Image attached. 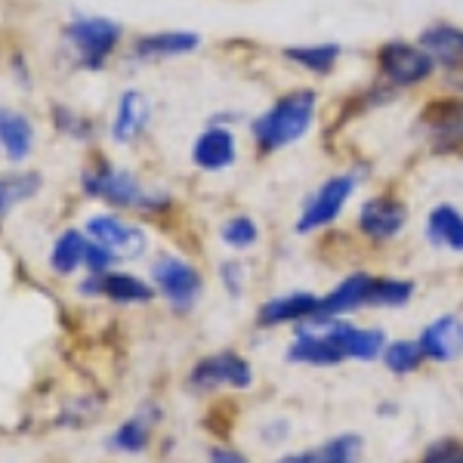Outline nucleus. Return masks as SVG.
I'll use <instances>...</instances> for the list:
<instances>
[{"mask_svg": "<svg viewBox=\"0 0 463 463\" xmlns=\"http://www.w3.org/2000/svg\"><path fill=\"white\" fill-rule=\"evenodd\" d=\"M321 309V297L312 290H288L257 309V327H297Z\"/></svg>", "mask_w": 463, "mask_h": 463, "instance_id": "nucleus-11", "label": "nucleus"}, {"mask_svg": "<svg viewBox=\"0 0 463 463\" xmlns=\"http://www.w3.org/2000/svg\"><path fill=\"white\" fill-rule=\"evenodd\" d=\"M420 47L427 50L432 65H442L448 71H463V28L458 25H430L420 34Z\"/></svg>", "mask_w": 463, "mask_h": 463, "instance_id": "nucleus-15", "label": "nucleus"}, {"mask_svg": "<svg viewBox=\"0 0 463 463\" xmlns=\"http://www.w3.org/2000/svg\"><path fill=\"white\" fill-rule=\"evenodd\" d=\"M65 41L71 43L74 56L84 69L96 71L102 62L115 53L118 41H121V25L102 16H80L65 28Z\"/></svg>", "mask_w": 463, "mask_h": 463, "instance_id": "nucleus-2", "label": "nucleus"}, {"mask_svg": "<svg viewBox=\"0 0 463 463\" xmlns=\"http://www.w3.org/2000/svg\"><path fill=\"white\" fill-rule=\"evenodd\" d=\"M84 189H87V195L106 198L109 204H118V207H148V211H152V207L164 204L161 195L146 192L137 176L118 167H99V170H93V174H87Z\"/></svg>", "mask_w": 463, "mask_h": 463, "instance_id": "nucleus-4", "label": "nucleus"}, {"mask_svg": "<svg viewBox=\"0 0 463 463\" xmlns=\"http://www.w3.org/2000/svg\"><path fill=\"white\" fill-rule=\"evenodd\" d=\"M87 235L93 244H99L111 260H137L148 248V238L143 229L124 222L121 216H93L87 222Z\"/></svg>", "mask_w": 463, "mask_h": 463, "instance_id": "nucleus-8", "label": "nucleus"}, {"mask_svg": "<svg viewBox=\"0 0 463 463\" xmlns=\"http://www.w3.org/2000/svg\"><path fill=\"white\" fill-rule=\"evenodd\" d=\"M290 436V423L288 420H269L266 427H263V442L269 445H279V442H285V439Z\"/></svg>", "mask_w": 463, "mask_h": 463, "instance_id": "nucleus-32", "label": "nucleus"}, {"mask_svg": "<svg viewBox=\"0 0 463 463\" xmlns=\"http://www.w3.org/2000/svg\"><path fill=\"white\" fill-rule=\"evenodd\" d=\"M148 427H152V417H143V411H139L137 417L124 420L121 427L115 430V436H111V448L127 451V454L143 451V448L148 445Z\"/></svg>", "mask_w": 463, "mask_h": 463, "instance_id": "nucleus-27", "label": "nucleus"}, {"mask_svg": "<svg viewBox=\"0 0 463 463\" xmlns=\"http://www.w3.org/2000/svg\"><path fill=\"white\" fill-rule=\"evenodd\" d=\"M34 189H37V176H10V179H0V213H4L10 204H16V201L28 198Z\"/></svg>", "mask_w": 463, "mask_h": 463, "instance_id": "nucleus-30", "label": "nucleus"}, {"mask_svg": "<svg viewBox=\"0 0 463 463\" xmlns=\"http://www.w3.org/2000/svg\"><path fill=\"white\" fill-rule=\"evenodd\" d=\"M87 248H90L87 235H80L78 229L62 232V235H59V241H56V248H53V257H50L53 272H59V275L74 272V269L87 260Z\"/></svg>", "mask_w": 463, "mask_h": 463, "instance_id": "nucleus-25", "label": "nucleus"}, {"mask_svg": "<svg viewBox=\"0 0 463 463\" xmlns=\"http://www.w3.org/2000/svg\"><path fill=\"white\" fill-rule=\"evenodd\" d=\"M84 294H106L115 303H148L155 297V290L139 281L137 275H124V272H106V275H93L90 281L80 285Z\"/></svg>", "mask_w": 463, "mask_h": 463, "instance_id": "nucleus-17", "label": "nucleus"}, {"mask_svg": "<svg viewBox=\"0 0 463 463\" xmlns=\"http://www.w3.org/2000/svg\"><path fill=\"white\" fill-rule=\"evenodd\" d=\"M192 158L201 170L207 174H216V170H226L235 164L238 148H235V137L226 130V127H211L198 137L195 148H192Z\"/></svg>", "mask_w": 463, "mask_h": 463, "instance_id": "nucleus-16", "label": "nucleus"}, {"mask_svg": "<svg viewBox=\"0 0 463 463\" xmlns=\"http://www.w3.org/2000/svg\"><path fill=\"white\" fill-rule=\"evenodd\" d=\"M420 463H463V439L442 436L420 454Z\"/></svg>", "mask_w": 463, "mask_h": 463, "instance_id": "nucleus-29", "label": "nucleus"}, {"mask_svg": "<svg viewBox=\"0 0 463 463\" xmlns=\"http://www.w3.org/2000/svg\"><path fill=\"white\" fill-rule=\"evenodd\" d=\"M355 185H358L355 174H337V176L325 179L316 189V195L306 201L300 220H297V232H300V235H312V232L331 226V222L346 211Z\"/></svg>", "mask_w": 463, "mask_h": 463, "instance_id": "nucleus-3", "label": "nucleus"}, {"mask_svg": "<svg viewBox=\"0 0 463 463\" xmlns=\"http://www.w3.org/2000/svg\"><path fill=\"white\" fill-rule=\"evenodd\" d=\"M285 56L306 71L327 74L340 59V43H306V47H288Z\"/></svg>", "mask_w": 463, "mask_h": 463, "instance_id": "nucleus-26", "label": "nucleus"}, {"mask_svg": "<svg viewBox=\"0 0 463 463\" xmlns=\"http://www.w3.org/2000/svg\"><path fill=\"white\" fill-rule=\"evenodd\" d=\"M380 362H383V368L390 371V374L408 377V374H417L427 358H423V349L417 340H390L383 355H380Z\"/></svg>", "mask_w": 463, "mask_h": 463, "instance_id": "nucleus-24", "label": "nucleus"}, {"mask_svg": "<svg viewBox=\"0 0 463 463\" xmlns=\"http://www.w3.org/2000/svg\"><path fill=\"white\" fill-rule=\"evenodd\" d=\"M427 238L432 248L463 253V211L454 204H436L427 216Z\"/></svg>", "mask_w": 463, "mask_h": 463, "instance_id": "nucleus-18", "label": "nucleus"}, {"mask_svg": "<svg viewBox=\"0 0 463 463\" xmlns=\"http://www.w3.org/2000/svg\"><path fill=\"white\" fill-rule=\"evenodd\" d=\"M417 285L408 279H392V275H374L371 281L368 309H402L414 300Z\"/></svg>", "mask_w": 463, "mask_h": 463, "instance_id": "nucleus-23", "label": "nucleus"}, {"mask_svg": "<svg viewBox=\"0 0 463 463\" xmlns=\"http://www.w3.org/2000/svg\"><path fill=\"white\" fill-rule=\"evenodd\" d=\"M318 96L316 90H294V93L281 96L272 109L253 121V139L263 152H279L288 148L309 133L312 121H316Z\"/></svg>", "mask_w": 463, "mask_h": 463, "instance_id": "nucleus-1", "label": "nucleus"}, {"mask_svg": "<svg viewBox=\"0 0 463 463\" xmlns=\"http://www.w3.org/2000/svg\"><path fill=\"white\" fill-rule=\"evenodd\" d=\"M405 222H408V207L395 195H374L364 201L362 211H358V229L374 244L392 241L405 229Z\"/></svg>", "mask_w": 463, "mask_h": 463, "instance_id": "nucleus-9", "label": "nucleus"}, {"mask_svg": "<svg viewBox=\"0 0 463 463\" xmlns=\"http://www.w3.org/2000/svg\"><path fill=\"white\" fill-rule=\"evenodd\" d=\"M211 463H250V460L241 451H235V448H213Z\"/></svg>", "mask_w": 463, "mask_h": 463, "instance_id": "nucleus-33", "label": "nucleus"}, {"mask_svg": "<svg viewBox=\"0 0 463 463\" xmlns=\"http://www.w3.org/2000/svg\"><path fill=\"white\" fill-rule=\"evenodd\" d=\"M148 121V99L139 90H127L118 102V111H115V121H111V137L115 143H133V139L143 133V127Z\"/></svg>", "mask_w": 463, "mask_h": 463, "instance_id": "nucleus-19", "label": "nucleus"}, {"mask_svg": "<svg viewBox=\"0 0 463 463\" xmlns=\"http://www.w3.org/2000/svg\"><path fill=\"white\" fill-rule=\"evenodd\" d=\"M152 281L174 309H192L201 297V288H204L198 269L179 257H161L152 266Z\"/></svg>", "mask_w": 463, "mask_h": 463, "instance_id": "nucleus-7", "label": "nucleus"}, {"mask_svg": "<svg viewBox=\"0 0 463 463\" xmlns=\"http://www.w3.org/2000/svg\"><path fill=\"white\" fill-rule=\"evenodd\" d=\"M198 43H201V37L192 32H161V34L139 37L137 47H133V56L137 59L183 56V53H195Z\"/></svg>", "mask_w": 463, "mask_h": 463, "instance_id": "nucleus-20", "label": "nucleus"}, {"mask_svg": "<svg viewBox=\"0 0 463 463\" xmlns=\"http://www.w3.org/2000/svg\"><path fill=\"white\" fill-rule=\"evenodd\" d=\"M364 439L358 432H340V436L325 439L321 445L290 451L279 463H362Z\"/></svg>", "mask_w": 463, "mask_h": 463, "instance_id": "nucleus-13", "label": "nucleus"}, {"mask_svg": "<svg viewBox=\"0 0 463 463\" xmlns=\"http://www.w3.org/2000/svg\"><path fill=\"white\" fill-rule=\"evenodd\" d=\"M220 235L232 250H248L260 241V226L250 220V216L238 213V216H229V220L222 222Z\"/></svg>", "mask_w": 463, "mask_h": 463, "instance_id": "nucleus-28", "label": "nucleus"}, {"mask_svg": "<svg viewBox=\"0 0 463 463\" xmlns=\"http://www.w3.org/2000/svg\"><path fill=\"white\" fill-rule=\"evenodd\" d=\"M380 71L390 80L392 87H414L420 80H427L432 74V59L427 56V50L420 43H408V41H390L380 47L377 53Z\"/></svg>", "mask_w": 463, "mask_h": 463, "instance_id": "nucleus-6", "label": "nucleus"}, {"mask_svg": "<svg viewBox=\"0 0 463 463\" xmlns=\"http://www.w3.org/2000/svg\"><path fill=\"white\" fill-rule=\"evenodd\" d=\"M32 143H34V130L28 124L25 115L10 109H0V146H4L6 158L13 164L25 161L32 155Z\"/></svg>", "mask_w": 463, "mask_h": 463, "instance_id": "nucleus-21", "label": "nucleus"}, {"mask_svg": "<svg viewBox=\"0 0 463 463\" xmlns=\"http://www.w3.org/2000/svg\"><path fill=\"white\" fill-rule=\"evenodd\" d=\"M423 358L436 364H451L463 355V318L458 312H442L417 337Z\"/></svg>", "mask_w": 463, "mask_h": 463, "instance_id": "nucleus-10", "label": "nucleus"}, {"mask_svg": "<svg viewBox=\"0 0 463 463\" xmlns=\"http://www.w3.org/2000/svg\"><path fill=\"white\" fill-rule=\"evenodd\" d=\"M220 281H222V288L229 290L232 300H238V297L244 294V288H248V269H244V263L229 260V263L220 266Z\"/></svg>", "mask_w": 463, "mask_h": 463, "instance_id": "nucleus-31", "label": "nucleus"}, {"mask_svg": "<svg viewBox=\"0 0 463 463\" xmlns=\"http://www.w3.org/2000/svg\"><path fill=\"white\" fill-rule=\"evenodd\" d=\"M189 386H195L198 392H213L222 390V386H232V390H250L253 386V368L244 355L238 353H216L207 355L192 368L189 374Z\"/></svg>", "mask_w": 463, "mask_h": 463, "instance_id": "nucleus-5", "label": "nucleus"}, {"mask_svg": "<svg viewBox=\"0 0 463 463\" xmlns=\"http://www.w3.org/2000/svg\"><path fill=\"white\" fill-rule=\"evenodd\" d=\"M371 281H374V275H371V272L346 275L340 285H334L325 297H321V309L318 312H325V316H331V318H346L349 312L368 309Z\"/></svg>", "mask_w": 463, "mask_h": 463, "instance_id": "nucleus-14", "label": "nucleus"}, {"mask_svg": "<svg viewBox=\"0 0 463 463\" xmlns=\"http://www.w3.org/2000/svg\"><path fill=\"white\" fill-rule=\"evenodd\" d=\"M423 130L430 133V143L436 152H451L463 146V99L432 102L423 111Z\"/></svg>", "mask_w": 463, "mask_h": 463, "instance_id": "nucleus-12", "label": "nucleus"}, {"mask_svg": "<svg viewBox=\"0 0 463 463\" xmlns=\"http://www.w3.org/2000/svg\"><path fill=\"white\" fill-rule=\"evenodd\" d=\"M386 334L380 327H358L353 321H343V349L349 362H380L386 349Z\"/></svg>", "mask_w": 463, "mask_h": 463, "instance_id": "nucleus-22", "label": "nucleus"}]
</instances>
